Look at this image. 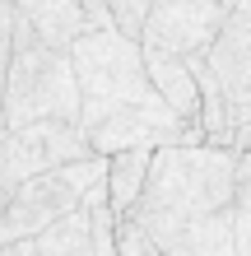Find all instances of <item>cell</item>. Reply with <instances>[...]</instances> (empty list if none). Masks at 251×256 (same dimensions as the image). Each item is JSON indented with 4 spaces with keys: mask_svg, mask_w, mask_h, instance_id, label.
<instances>
[{
    "mask_svg": "<svg viewBox=\"0 0 251 256\" xmlns=\"http://www.w3.org/2000/svg\"><path fill=\"white\" fill-rule=\"evenodd\" d=\"M70 56L79 74V130L98 154H121L140 144H210L200 122L172 112L144 66V47L121 28H88Z\"/></svg>",
    "mask_w": 251,
    "mask_h": 256,
    "instance_id": "1",
    "label": "cell"
},
{
    "mask_svg": "<svg viewBox=\"0 0 251 256\" xmlns=\"http://www.w3.org/2000/svg\"><path fill=\"white\" fill-rule=\"evenodd\" d=\"M238 163H242V154L233 144H163V149H154L149 182H144L130 214L168 252L186 228H196L210 214L238 205Z\"/></svg>",
    "mask_w": 251,
    "mask_h": 256,
    "instance_id": "2",
    "label": "cell"
},
{
    "mask_svg": "<svg viewBox=\"0 0 251 256\" xmlns=\"http://www.w3.org/2000/svg\"><path fill=\"white\" fill-rule=\"evenodd\" d=\"M5 122H79V74L75 56L42 42L14 14V61L5 84Z\"/></svg>",
    "mask_w": 251,
    "mask_h": 256,
    "instance_id": "3",
    "label": "cell"
},
{
    "mask_svg": "<svg viewBox=\"0 0 251 256\" xmlns=\"http://www.w3.org/2000/svg\"><path fill=\"white\" fill-rule=\"evenodd\" d=\"M107 154H88L75 163H61V168L42 172V177H28L9 191L5 200V228H9V242L19 238H37L47 233L51 224H61L65 214L84 210L88 191H93L102 177H107Z\"/></svg>",
    "mask_w": 251,
    "mask_h": 256,
    "instance_id": "4",
    "label": "cell"
},
{
    "mask_svg": "<svg viewBox=\"0 0 251 256\" xmlns=\"http://www.w3.org/2000/svg\"><path fill=\"white\" fill-rule=\"evenodd\" d=\"M98 154L79 122H28L0 135V191H14L28 177H42L61 163Z\"/></svg>",
    "mask_w": 251,
    "mask_h": 256,
    "instance_id": "5",
    "label": "cell"
},
{
    "mask_svg": "<svg viewBox=\"0 0 251 256\" xmlns=\"http://www.w3.org/2000/svg\"><path fill=\"white\" fill-rule=\"evenodd\" d=\"M228 24L224 0H154L144 19V56H210Z\"/></svg>",
    "mask_w": 251,
    "mask_h": 256,
    "instance_id": "6",
    "label": "cell"
},
{
    "mask_svg": "<svg viewBox=\"0 0 251 256\" xmlns=\"http://www.w3.org/2000/svg\"><path fill=\"white\" fill-rule=\"evenodd\" d=\"M210 70L219 74L228 102V122L238 130L242 122H251V0H238L228 10V24L219 42L210 47Z\"/></svg>",
    "mask_w": 251,
    "mask_h": 256,
    "instance_id": "7",
    "label": "cell"
},
{
    "mask_svg": "<svg viewBox=\"0 0 251 256\" xmlns=\"http://www.w3.org/2000/svg\"><path fill=\"white\" fill-rule=\"evenodd\" d=\"M14 14H19L42 42H51V47H61V52H70L88 28H93L88 0H14Z\"/></svg>",
    "mask_w": 251,
    "mask_h": 256,
    "instance_id": "8",
    "label": "cell"
},
{
    "mask_svg": "<svg viewBox=\"0 0 251 256\" xmlns=\"http://www.w3.org/2000/svg\"><path fill=\"white\" fill-rule=\"evenodd\" d=\"M0 256H102V247L93 238V214H88V205H84L75 214H65L61 224H51L47 233L5 242Z\"/></svg>",
    "mask_w": 251,
    "mask_h": 256,
    "instance_id": "9",
    "label": "cell"
},
{
    "mask_svg": "<svg viewBox=\"0 0 251 256\" xmlns=\"http://www.w3.org/2000/svg\"><path fill=\"white\" fill-rule=\"evenodd\" d=\"M144 66H149L158 94L172 102V112L186 122H200V80L191 70V56H144Z\"/></svg>",
    "mask_w": 251,
    "mask_h": 256,
    "instance_id": "10",
    "label": "cell"
},
{
    "mask_svg": "<svg viewBox=\"0 0 251 256\" xmlns=\"http://www.w3.org/2000/svg\"><path fill=\"white\" fill-rule=\"evenodd\" d=\"M107 158H112V163H107V200H112V210H116V219H121V214L135 210L144 182H149L154 149L140 144V149H121V154H107Z\"/></svg>",
    "mask_w": 251,
    "mask_h": 256,
    "instance_id": "11",
    "label": "cell"
},
{
    "mask_svg": "<svg viewBox=\"0 0 251 256\" xmlns=\"http://www.w3.org/2000/svg\"><path fill=\"white\" fill-rule=\"evenodd\" d=\"M168 256H238V205H228L219 214H210L205 224L186 228L168 247Z\"/></svg>",
    "mask_w": 251,
    "mask_h": 256,
    "instance_id": "12",
    "label": "cell"
},
{
    "mask_svg": "<svg viewBox=\"0 0 251 256\" xmlns=\"http://www.w3.org/2000/svg\"><path fill=\"white\" fill-rule=\"evenodd\" d=\"M116 252H121V256H168L163 247H158V238L144 228L135 214L116 219Z\"/></svg>",
    "mask_w": 251,
    "mask_h": 256,
    "instance_id": "13",
    "label": "cell"
},
{
    "mask_svg": "<svg viewBox=\"0 0 251 256\" xmlns=\"http://www.w3.org/2000/svg\"><path fill=\"white\" fill-rule=\"evenodd\" d=\"M93 5H102L112 14V24L121 28L126 38H144V19H149V10H154V0H93Z\"/></svg>",
    "mask_w": 251,
    "mask_h": 256,
    "instance_id": "14",
    "label": "cell"
},
{
    "mask_svg": "<svg viewBox=\"0 0 251 256\" xmlns=\"http://www.w3.org/2000/svg\"><path fill=\"white\" fill-rule=\"evenodd\" d=\"M9 61H14V0H0V135L9 130V122H5V84H9Z\"/></svg>",
    "mask_w": 251,
    "mask_h": 256,
    "instance_id": "15",
    "label": "cell"
},
{
    "mask_svg": "<svg viewBox=\"0 0 251 256\" xmlns=\"http://www.w3.org/2000/svg\"><path fill=\"white\" fill-rule=\"evenodd\" d=\"M238 256H251V149L238 163Z\"/></svg>",
    "mask_w": 251,
    "mask_h": 256,
    "instance_id": "16",
    "label": "cell"
},
{
    "mask_svg": "<svg viewBox=\"0 0 251 256\" xmlns=\"http://www.w3.org/2000/svg\"><path fill=\"white\" fill-rule=\"evenodd\" d=\"M233 149H238V154H247V149H251V122H242L238 130H233Z\"/></svg>",
    "mask_w": 251,
    "mask_h": 256,
    "instance_id": "17",
    "label": "cell"
},
{
    "mask_svg": "<svg viewBox=\"0 0 251 256\" xmlns=\"http://www.w3.org/2000/svg\"><path fill=\"white\" fill-rule=\"evenodd\" d=\"M5 200H9V191H0V247L9 242V228H5Z\"/></svg>",
    "mask_w": 251,
    "mask_h": 256,
    "instance_id": "18",
    "label": "cell"
},
{
    "mask_svg": "<svg viewBox=\"0 0 251 256\" xmlns=\"http://www.w3.org/2000/svg\"><path fill=\"white\" fill-rule=\"evenodd\" d=\"M224 5H228V10H233V5H238V0H224Z\"/></svg>",
    "mask_w": 251,
    "mask_h": 256,
    "instance_id": "19",
    "label": "cell"
}]
</instances>
